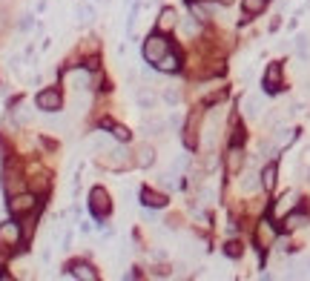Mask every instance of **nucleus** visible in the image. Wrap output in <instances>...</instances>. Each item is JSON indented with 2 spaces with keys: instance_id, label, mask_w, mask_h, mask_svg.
Instances as JSON below:
<instances>
[{
  "instance_id": "f257e3e1",
  "label": "nucleus",
  "mask_w": 310,
  "mask_h": 281,
  "mask_svg": "<svg viewBox=\"0 0 310 281\" xmlns=\"http://www.w3.org/2000/svg\"><path fill=\"white\" fill-rule=\"evenodd\" d=\"M167 52H170V40L164 37V32H158V35H150L144 40V60H147V63H158Z\"/></svg>"
},
{
  "instance_id": "f03ea898",
  "label": "nucleus",
  "mask_w": 310,
  "mask_h": 281,
  "mask_svg": "<svg viewBox=\"0 0 310 281\" xmlns=\"http://www.w3.org/2000/svg\"><path fill=\"white\" fill-rule=\"evenodd\" d=\"M35 106L40 109V112H60V109H64V95H60L55 87L44 89V92H37Z\"/></svg>"
},
{
  "instance_id": "7ed1b4c3",
  "label": "nucleus",
  "mask_w": 310,
  "mask_h": 281,
  "mask_svg": "<svg viewBox=\"0 0 310 281\" xmlns=\"http://www.w3.org/2000/svg\"><path fill=\"white\" fill-rule=\"evenodd\" d=\"M35 207H37V198L32 192H15L12 201H9V212H12V215H26V212H32Z\"/></svg>"
},
{
  "instance_id": "20e7f679",
  "label": "nucleus",
  "mask_w": 310,
  "mask_h": 281,
  "mask_svg": "<svg viewBox=\"0 0 310 281\" xmlns=\"http://www.w3.org/2000/svg\"><path fill=\"white\" fill-rule=\"evenodd\" d=\"M89 209H92L95 218H104L109 212V192L104 187H95L89 192Z\"/></svg>"
},
{
  "instance_id": "39448f33",
  "label": "nucleus",
  "mask_w": 310,
  "mask_h": 281,
  "mask_svg": "<svg viewBox=\"0 0 310 281\" xmlns=\"http://www.w3.org/2000/svg\"><path fill=\"white\" fill-rule=\"evenodd\" d=\"M20 224L15 221H6V224H0V247L3 250H9V247H17L20 244Z\"/></svg>"
},
{
  "instance_id": "423d86ee",
  "label": "nucleus",
  "mask_w": 310,
  "mask_h": 281,
  "mask_svg": "<svg viewBox=\"0 0 310 281\" xmlns=\"http://www.w3.org/2000/svg\"><path fill=\"white\" fill-rule=\"evenodd\" d=\"M253 238H256V247H259V250H267V247L276 241L273 224L267 221V218H264V221H259V224H256V235H253Z\"/></svg>"
},
{
  "instance_id": "0eeeda50",
  "label": "nucleus",
  "mask_w": 310,
  "mask_h": 281,
  "mask_svg": "<svg viewBox=\"0 0 310 281\" xmlns=\"http://www.w3.org/2000/svg\"><path fill=\"white\" fill-rule=\"evenodd\" d=\"M175 26H178V12H175V9H170V6H167V9H161L158 20H155V29H158V32H164V35H167V32H173Z\"/></svg>"
},
{
  "instance_id": "6e6552de",
  "label": "nucleus",
  "mask_w": 310,
  "mask_h": 281,
  "mask_svg": "<svg viewBox=\"0 0 310 281\" xmlns=\"http://www.w3.org/2000/svg\"><path fill=\"white\" fill-rule=\"evenodd\" d=\"M281 89V63H270L264 72V92H279Z\"/></svg>"
},
{
  "instance_id": "1a4fd4ad",
  "label": "nucleus",
  "mask_w": 310,
  "mask_h": 281,
  "mask_svg": "<svg viewBox=\"0 0 310 281\" xmlns=\"http://www.w3.org/2000/svg\"><path fill=\"white\" fill-rule=\"evenodd\" d=\"M135 103H138V109L150 112V109H155V103H158V95L152 92V89H147V87H138L135 89Z\"/></svg>"
},
{
  "instance_id": "9d476101",
  "label": "nucleus",
  "mask_w": 310,
  "mask_h": 281,
  "mask_svg": "<svg viewBox=\"0 0 310 281\" xmlns=\"http://www.w3.org/2000/svg\"><path fill=\"white\" fill-rule=\"evenodd\" d=\"M69 275L78 278V281H95L98 278V273H95L87 261H75V264H69Z\"/></svg>"
},
{
  "instance_id": "9b49d317",
  "label": "nucleus",
  "mask_w": 310,
  "mask_h": 281,
  "mask_svg": "<svg viewBox=\"0 0 310 281\" xmlns=\"http://www.w3.org/2000/svg\"><path fill=\"white\" fill-rule=\"evenodd\" d=\"M241 115L244 118H259L261 115V98L259 95H244V98H241Z\"/></svg>"
},
{
  "instance_id": "f8f14e48",
  "label": "nucleus",
  "mask_w": 310,
  "mask_h": 281,
  "mask_svg": "<svg viewBox=\"0 0 310 281\" xmlns=\"http://www.w3.org/2000/svg\"><path fill=\"white\" fill-rule=\"evenodd\" d=\"M198 121H201V112H193L190 121H187V126H184V144H187L190 149L198 144V135H195V132H198Z\"/></svg>"
},
{
  "instance_id": "ddd939ff",
  "label": "nucleus",
  "mask_w": 310,
  "mask_h": 281,
  "mask_svg": "<svg viewBox=\"0 0 310 281\" xmlns=\"http://www.w3.org/2000/svg\"><path fill=\"white\" fill-rule=\"evenodd\" d=\"M241 164H244V152H241V146H238V144H233L230 152H227V172H230V175H238Z\"/></svg>"
},
{
  "instance_id": "4468645a",
  "label": "nucleus",
  "mask_w": 310,
  "mask_h": 281,
  "mask_svg": "<svg viewBox=\"0 0 310 281\" xmlns=\"http://www.w3.org/2000/svg\"><path fill=\"white\" fill-rule=\"evenodd\" d=\"M296 207V192H284L279 201L273 204V218H284L287 215V209Z\"/></svg>"
},
{
  "instance_id": "2eb2a0df",
  "label": "nucleus",
  "mask_w": 310,
  "mask_h": 281,
  "mask_svg": "<svg viewBox=\"0 0 310 281\" xmlns=\"http://www.w3.org/2000/svg\"><path fill=\"white\" fill-rule=\"evenodd\" d=\"M107 166H112V169H123V166L130 164V158H127V149H121V146H118V149H112V152H107Z\"/></svg>"
},
{
  "instance_id": "dca6fc26",
  "label": "nucleus",
  "mask_w": 310,
  "mask_h": 281,
  "mask_svg": "<svg viewBox=\"0 0 310 281\" xmlns=\"http://www.w3.org/2000/svg\"><path fill=\"white\" fill-rule=\"evenodd\" d=\"M135 155H138L135 164H138V166H144V169H147V166H152V161H155V149H152L150 144H141Z\"/></svg>"
},
{
  "instance_id": "f3484780",
  "label": "nucleus",
  "mask_w": 310,
  "mask_h": 281,
  "mask_svg": "<svg viewBox=\"0 0 310 281\" xmlns=\"http://www.w3.org/2000/svg\"><path fill=\"white\" fill-rule=\"evenodd\" d=\"M259 178H261V187H264L267 192H270V189L276 187V178H279V169H276V164H267L264 169H261Z\"/></svg>"
},
{
  "instance_id": "a211bd4d",
  "label": "nucleus",
  "mask_w": 310,
  "mask_h": 281,
  "mask_svg": "<svg viewBox=\"0 0 310 281\" xmlns=\"http://www.w3.org/2000/svg\"><path fill=\"white\" fill-rule=\"evenodd\" d=\"M155 66H158L161 72H178V69H181V58H178V55H173V52H167Z\"/></svg>"
},
{
  "instance_id": "6ab92c4d",
  "label": "nucleus",
  "mask_w": 310,
  "mask_h": 281,
  "mask_svg": "<svg viewBox=\"0 0 310 281\" xmlns=\"http://www.w3.org/2000/svg\"><path fill=\"white\" fill-rule=\"evenodd\" d=\"M141 201H144L147 207H155V209H161V207H167V195H161V192H152V189H144V192H141Z\"/></svg>"
},
{
  "instance_id": "aec40b11",
  "label": "nucleus",
  "mask_w": 310,
  "mask_h": 281,
  "mask_svg": "<svg viewBox=\"0 0 310 281\" xmlns=\"http://www.w3.org/2000/svg\"><path fill=\"white\" fill-rule=\"evenodd\" d=\"M241 9H244V15L253 17V15H261L267 9V0H241Z\"/></svg>"
},
{
  "instance_id": "412c9836",
  "label": "nucleus",
  "mask_w": 310,
  "mask_h": 281,
  "mask_svg": "<svg viewBox=\"0 0 310 281\" xmlns=\"http://www.w3.org/2000/svg\"><path fill=\"white\" fill-rule=\"evenodd\" d=\"M141 132H144V135H161V132H164V121H161V118H147V121L141 123Z\"/></svg>"
},
{
  "instance_id": "4be33fe9",
  "label": "nucleus",
  "mask_w": 310,
  "mask_h": 281,
  "mask_svg": "<svg viewBox=\"0 0 310 281\" xmlns=\"http://www.w3.org/2000/svg\"><path fill=\"white\" fill-rule=\"evenodd\" d=\"M302 224H307V215L304 212H290V215H284V230H296V227H302Z\"/></svg>"
},
{
  "instance_id": "5701e85b",
  "label": "nucleus",
  "mask_w": 310,
  "mask_h": 281,
  "mask_svg": "<svg viewBox=\"0 0 310 281\" xmlns=\"http://www.w3.org/2000/svg\"><path fill=\"white\" fill-rule=\"evenodd\" d=\"M296 138V129H281V135H276V149H284Z\"/></svg>"
},
{
  "instance_id": "b1692460",
  "label": "nucleus",
  "mask_w": 310,
  "mask_h": 281,
  "mask_svg": "<svg viewBox=\"0 0 310 281\" xmlns=\"http://www.w3.org/2000/svg\"><path fill=\"white\" fill-rule=\"evenodd\" d=\"M104 126H107V129H112V135L118 138V141H130V129H127V126H118V123H104Z\"/></svg>"
},
{
  "instance_id": "393cba45",
  "label": "nucleus",
  "mask_w": 310,
  "mask_h": 281,
  "mask_svg": "<svg viewBox=\"0 0 310 281\" xmlns=\"http://www.w3.org/2000/svg\"><path fill=\"white\" fill-rule=\"evenodd\" d=\"M296 52H299L302 58H307V55H310V40H307V35H296Z\"/></svg>"
},
{
  "instance_id": "a878e982",
  "label": "nucleus",
  "mask_w": 310,
  "mask_h": 281,
  "mask_svg": "<svg viewBox=\"0 0 310 281\" xmlns=\"http://www.w3.org/2000/svg\"><path fill=\"white\" fill-rule=\"evenodd\" d=\"M224 252H227V255H230V258H241V244H238V241H227V244H224Z\"/></svg>"
},
{
  "instance_id": "bb28decb",
  "label": "nucleus",
  "mask_w": 310,
  "mask_h": 281,
  "mask_svg": "<svg viewBox=\"0 0 310 281\" xmlns=\"http://www.w3.org/2000/svg\"><path fill=\"white\" fill-rule=\"evenodd\" d=\"M259 184H261V181H259V175H253V172H250L244 181H241V189H244V192H253V189L259 187Z\"/></svg>"
},
{
  "instance_id": "cd10ccee",
  "label": "nucleus",
  "mask_w": 310,
  "mask_h": 281,
  "mask_svg": "<svg viewBox=\"0 0 310 281\" xmlns=\"http://www.w3.org/2000/svg\"><path fill=\"white\" fill-rule=\"evenodd\" d=\"M193 15H195V20H210V9L201 6V3H193Z\"/></svg>"
},
{
  "instance_id": "c85d7f7f",
  "label": "nucleus",
  "mask_w": 310,
  "mask_h": 281,
  "mask_svg": "<svg viewBox=\"0 0 310 281\" xmlns=\"http://www.w3.org/2000/svg\"><path fill=\"white\" fill-rule=\"evenodd\" d=\"M164 101H167V103H173V106H175V103L181 101V95H178V89H167V92H164Z\"/></svg>"
},
{
  "instance_id": "c756f323",
  "label": "nucleus",
  "mask_w": 310,
  "mask_h": 281,
  "mask_svg": "<svg viewBox=\"0 0 310 281\" xmlns=\"http://www.w3.org/2000/svg\"><path fill=\"white\" fill-rule=\"evenodd\" d=\"M78 17H80V20H92V17H95L92 6H78Z\"/></svg>"
},
{
  "instance_id": "7c9ffc66",
  "label": "nucleus",
  "mask_w": 310,
  "mask_h": 281,
  "mask_svg": "<svg viewBox=\"0 0 310 281\" xmlns=\"http://www.w3.org/2000/svg\"><path fill=\"white\" fill-rule=\"evenodd\" d=\"M107 144H109L107 135H95L92 138V149H107Z\"/></svg>"
},
{
  "instance_id": "2f4dec72",
  "label": "nucleus",
  "mask_w": 310,
  "mask_h": 281,
  "mask_svg": "<svg viewBox=\"0 0 310 281\" xmlns=\"http://www.w3.org/2000/svg\"><path fill=\"white\" fill-rule=\"evenodd\" d=\"M17 121H20V123H29V121H32V112H29L26 106H23V109H17Z\"/></svg>"
},
{
  "instance_id": "473e14b6",
  "label": "nucleus",
  "mask_w": 310,
  "mask_h": 281,
  "mask_svg": "<svg viewBox=\"0 0 310 281\" xmlns=\"http://www.w3.org/2000/svg\"><path fill=\"white\" fill-rule=\"evenodd\" d=\"M184 32H187V35H195V20L193 17H184Z\"/></svg>"
},
{
  "instance_id": "72a5a7b5",
  "label": "nucleus",
  "mask_w": 310,
  "mask_h": 281,
  "mask_svg": "<svg viewBox=\"0 0 310 281\" xmlns=\"http://www.w3.org/2000/svg\"><path fill=\"white\" fill-rule=\"evenodd\" d=\"M29 26H32V15H23V17H20V29L26 32Z\"/></svg>"
},
{
  "instance_id": "f704fd0d",
  "label": "nucleus",
  "mask_w": 310,
  "mask_h": 281,
  "mask_svg": "<svg viewBox=\"0 0 310 281\" xmlns=\"http://www.w3.org/2000/svg\"><path fill=\"white\" fill-rule=\"evenodd\" d=\"M0 158H6V144L0 141Z\"/></svg>"
},
{
  "instance_id": "c9c22d12",
  "label": "nucleus",
  "mask_w": 310,
  "mask_h": 281,
  "mask_svg": "<svg viewBox=\"0 0 310 281\" xmlns=\"http://www.w3.org/2000/svg\"><path fill=\"white\" fill-rule=\"evenodd\" d=\"M0 273H3V255H0Z\"/></svg>"
},
{
  "instance_id": "e433bc0d",
  "label": "nucleus",
  "mask_w": 310,
  "mask_h": 281,
  "mask_svg": "<svg viewBox=\"0 0 310 281\" xmlns=\"http://www.w3.org/2000/svg\"><path fill=\"white\" fill-rule=\"evenodd\" d=\"M304 175H307V181H310V169H307V172H304Z\"/></svg>"
}]
</instances>
